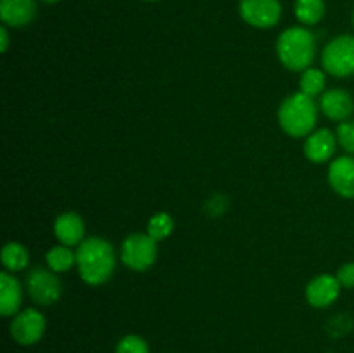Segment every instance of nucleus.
Masks as SVG:
<instances>
[{"instance_id": "nucleus-1", "label": "nucleus", "mask_w": 354, "mask_h": 353, "mask_svg": "<svg viewBox=\"0 0 354 353\" xmlns=\"http://www.w3.org/2000/svg\"><path fill=\"white\" fill-rule=\"evenodd\" d=\"M116 266V253L109 241L102 237H86L76 246V269L80 277L90 286H102L111 279Z\"/></svg>"}, {"instance_id": "nucleus-2", "label": "nucleus", "mask_w": 354, "mask_h": 353, "mask_svg": "<svg viewBox=\"0 0 354 353\" xmlns=\"http://www.w3.org/2000/svg\"><path fill=\"white\" fill-rule=\"evenodd\" d=\"M277 55L283 68L303 73L304 69L311 68L317 55L315 35L304 26L287 28L277 40Z\"/></svg>"}, {"instance_id": "nucleus-3", "label": "nucleus", "mask_w": 354, "mask_h": 353, "mask_svg": "<svg viewBox=\"0 0 354 353\" xmlns=\"http://www.w3.org/2000/svg\"><path fill=\"white\" fill-rule=\"evenodd\" d=\"M317 102L303 92L290 93L279 107V125L294 138L308 137L317 125Z\"/></svg>"}, {"instance_id": "nucleus-4", "label": "nucleus", "mask_w": 354, "mask_h": 353, "mask_svg": "<svg viewBox=\"0 0 354 353\" xmlns=\"http://www.w3.org/2000/svg\"><path fill=\"white\" fill-rule=\"evenodd\" d=\"M322 66L325 71L337 78L354 75V37L339 35L332 38L322 51Z\"/></svg>"}, {"instance_id": "nucleus-5", "label": "nucleus", "mask_w": 354, "mask_h": 353, "mask_svg": "<svg viewBox=\"0 0 354 353\" xmlns=\"http://www.w3.org/2000/svg\"><path fill=\"white\" fill-rule=\"evenodd\" d=\"M158 260V241L145 232L130 234L121 244V262L135 272H144Z\"/></svg>"}, {"instance_id": "nucleus-6", "label": "nucleus", "mask_w": 354, "mask_h": 353, "mask_svg": "<svg viewBox=\"0 0 354 353\" xmlns=\"http://www.w3.org/2000/svg\"><path fill=\"white\" fill-rule=\"evenodd\" d=\"M26 289L31 300L40 307H50L61 298L62 284L50 269H33L26 277Z\"/></svg>"}, {"instance_id": "nucleus-7", "label": "nucleus", "mask_w": 354, "mask_h": 353, "mask_svg": "<svg viewBox=\"0 0 354 353\" xmlns=\"http://www.w3.org/2000/svg\"><path fill=\"white\" fill-rule=\"evenodd\" d=\"M47 322L41 311L37 308H26L17 311L10 322V336L21 346H31L38 343L44 336Z\"/></svg>"}, {"instance_id": "nucleus-8", "label": "nucleus", "mask_w": 354, "mask_h": 353, "mask_svg": "<svg viewBox=\"0 0 354 353\" xmlns=\"http://www.w3.org/2000/svg\"><path fill=\"white\" fill-rule=\"evenodd\" d=\"M239 14L249 26L268 30L280 21L282 6L279 0H241Z\"/></svg>"}, {"instance_id": "nucleus-9", "label": "nucleus", "mask_w": 354, "mask_h": 353, "mask_svg": "<svg viewBox=\"0 0 354 353\" xmlns=\"http://www.w3.org/2000/svg\"><path fill=\"white\" fill-rule=\"evenodd\" d=\"M342 286L339 284L337 277L322 273L308 282L304 294H306V301L313 308H327L337 301Z\"/></svg>"}, {"instance_id": "nucleus-10", "label": "nucleus", "mask_w": 354, "mask_h": 353, "mask_svg": "<svg viewBox=\"0 0 354 353\" xmlns=\"http://www.w3.org/2000/svg\"><path fill=\"white\" fill-rule=\"evenodd\" d=\"M328 183L332 190L346 199L354 197V156H341L328 166Z\"/></svg>"}, {"instance_id": "nucleus-11", "label": "nucleus", "mask_w": 354, "mask_h": 353, "mask_svg": "<svg viewBox=\"0 0 354 353\" xmlns=\"http://www.w3.org/2000/svg\"><path fill=\"white\" fill-rule=\"evenodd\" d=\"M337 135L328 128L311 132L304 141V156L311 163H327L337 147Z\"/></svg>"}, {"instance_id": "nucleus-12", "label": "nucleus", "mask_w": 354, "mask_h": 353, "mask_svg": "<svg viewBox=\"0 0 354 353\" xmlns=\"http://www.w3.org/2000/svg\"><path fill=\"white\" fill-rule=\"evenodd\" d=\"M320 109L332 121H348L354 111V100L351 93L342 89L325 90L320 96Z\"/></svg>"}, {"instance_id": "nucleus-13", "label": "nucleus", "mask_w": 354, "mask_h": 353, "mask_svg": "<svg viewBox=\"0 0 354 353\" xmlns=\"http://www.w3.org/2000/svg\"><path fill=\"white\" fill-rule=\"evenodd\" d=\"M54 235L61 244L80 246L85 241V221L75 211H66L61 213L54 221Z\"/></svg>"}, {"instance_id": "nucleus-14", "label": "nucleus", "mask_w": 354, "mask_h": 353, "mask_svg": "<svg viewBox=\"0 0 354 353\" xmlns=\"http://www.w3.org/2000/svg\"><path fill=\"white\" fill-rule=\"evenodd\" d=\"M37 16L35 0H0V19L6 26L21 28Z\"/></svg>"}, {"instance_id": "nucleus-15", "label": "nucleus", "mask_w": 354, "mask_h": 353, "mask_svg": "<svg viewBox=\"0 0 354 353\" xmlns=\"http://www.w3.org/2000/svg\"><path fill=\"white\" fill-rule=\"evenodd\" d=\"M23 303V287L10 272L0 273V314L2 317H14Z\"/></svg>"}, {"instance_id": "nucleus-16", "label": "nucleus", "mask_w": 354, "mask_h": 353, "mask_svg": "<svg viewBox=\"0 0 354 353\" xmlns=\"http://www.w3.org/2000/svg\"><path fill=\"white\" fill-rule=\"evenodd\" d=\"M30 263V253L21 242H7L2 248V265L7 272H21Z\"/></svg>"}, {"instance_id": "nucleus-17", "label": "nucleus", "mask_w": 354, "mask_h": 353, "mask_svg": "<svg viewBox=\"0 0 354 353\" xmlns=\"http://www.w3.org/2000/svg\"><path fill=\"white\" fill-rule=\"evenodd\" d=\"M45 262L52 272L64 273L76 265V251H73L71 248L64 244L54 246L45 255Z\"/></svg>"}, {"instance_id": "nucleus-18", "label": "nucleus", "mask_w": 354, "mask_h": 353, "mask_svg": "<svg viewBox=\"0 0 354 353\" xmlns=\"http://www.w3.org/2000/svg\"><path fill=\"white\" fill-rule=\"evenodd\" d=\"M294 14L297 21L306 26L320 23L325 16V2L324 0H296L294 3Z\"/></svg>"}, {"instance_id": "nucleus-19", "label": "nucleus", "mask_w": 354, "mask_h": 353, "mask_svg": "<svg viewBox=\"0 0 354 353\" xmlns=\"http://www.w3.org/2000/svg\"><path fill=\"white\" fill-rule=\"evenodd\" d=\"M325 83H327V78H325V73L322 69L308 68L301 73L299 92L315 99V97L322 96L325 92Z\"/></svg>"}, {"instance_id": "nucleus-20", "label": "nucleus", "mask_w": 354, "mask_h": 353, "mask_svg": "<svg viewBox=\"0 0 354 353\" xmlns=\"http://www.w3.org/2000/svg\"><path fill=\"white\" fill-rule=\"evenodd\" d=\"M175 228V221H173V217L166 211H159V213L152 215L147 221V234L151 235L154 241H165L166 237H169Z\"/></svg>"}, {"instance_id": "nucleus-21", "label": "nucleus", "mask_w": 354, "mask_h": 353, "mask_svg": "<svg viewBox=\"0 0 354 353\" xmlns=\"http://www.w3.org/2000/svg\"><path fill=\"white\" fill-rule=\"evenodd\" d=\"M114 353H149V345L137 334H128L118 341Z\"/></svg>"}, {"instance_id": "nucleus-22", "label": "nucleus", "mask_w": 354, "mask_h": 353, "mask_svg": "<svg viewBox=\"0 0 354 353\" xmlns=\"http://www.w3.org/2000/svg\"><path fill=\"white\" fill-rule=\"evenodd\" d=\"M335 135H337L339 145H341L348 154L354 156V121L348 120L339 123Z\"/></svg>"}, {"instance_id": "nucleus-23", "label": "nucleus", "mask_w": 354, "mask_h": 353, "mask_svg": "<svg viewBox=\"0 0 354 353\" xmlns=\"http://www.w3.org/2000/svg\"><path fill=\"white\" fill-rule=\"evenodd\" d=\"M337 280L342 287L346 289H353L354 287V263H346L337 270Z\"/></svg>"}, {"instance_id": "nucleus-24", "label": "nucleus", "mask_w": 354, "mask_h": 353, "mask_svg": "<svg viewBox=\"0 0 354 353\" xmlns=\"http://www.w3.org/2000/svg\"><path fill=\"white\" fill-rule=\"evenodd\" d=\"M0 42H2V52H7V48H9V31H7V26L3 24L2 28H0Z\"/></svg>"}, {"instance_id": "nucleus-25", "label": "nucleus", "mask_w": 354, "mask_h": 353, "mask_svg": "<svg viewBox=\"0 0 354 353\" xmlns=\"http://www.w3.org/2000/svg\"><path fill=\"white\" fill-rule=\"evenodd\" d=\"M41 2H45V3H55V2H59V0H41Z\"/></svg>"}, {"instance_id": "nucleus-26", "label": "nucleus", "mask_w": 354, "mask_h": 353, "mask_svg": "<svg viewBox=\"0 0 354 353\" xmlns=\"http://www.w3.org/2000/svg\"><path fill=\"white\" fill-rule=\"evenodd\" d=\"M145 2H158V0H145Z\"/></svg>"}, {"instance_id": "nucleus-27", "label": "nucleus", "mask_w": 354, "mask_h": 353, "mask_svg": "<svg viewBox=\"0 0 354 353\" xmlns=\"http://www.w3.org/2000/svg\"><path fill=\"white\" fill-rule=\"evenodd\" d=\"M353 26H354V12H353Z\"/></svg>"}]
</instances>
